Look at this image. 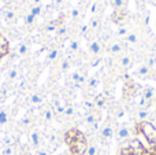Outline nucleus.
<instances>
[{
    "instance_id": "obj_44",
    "label": "nucleus",
    "mask_w": 156,
    "mask_h": 155,
    "mask_svg": "<svg viewBox=\"0 0 156 155\" xmlns=\"http://www.w3.org/2000/svg\"><path fill=\"white\" fill-rule=\"evenodd\" d=\"M25 155H30V154H25Z\"/></svg>"
},
{
    "instance_id": "obj_2",
    "label": "nucleus",
    "mask_w": 156,
    "mask_h": 155,
    "mask_svg": "<svg viewBox=\"0 0 156 155\" xmlns=\"http://www.w3.org/2000/svg\"><path fill=\"white\" fill-rule=\"evenodd\" d=\"M67 146L73 155H85L86 150H88V140H86L85 135L82 132H78L77 137Z\"/></svg>"
},
{
    "instance_id": "obj_24",
    "label": "nucleus",
    "mask_w": 156,
    "mask_h": 155,
    "mask_svg": "<svg viewBox=\"0 0 156 155\" xmlns=\"http://www.w3.org/2000/svg\"><path fill=\"white\" fill-rule=\"evenodd\" d=\"M149 70H151V69H149L147 65H144V66H141V67L138 69L137 73L140 74V76H148V74H149Z\"/></svg>"
},
{
    "instance_id": "obj_38",
    "label": "nucleus",
    "mask_w": 156,
    "mask_h": 155,
    "mask_svg": "<svg viewBox=\"0 0 156 155\" xmlns=\"http://www.w3.org/2000/svg\"><path fill=\"white\" fill-rule=\"evenodd\" d=\"M97 85V80L96 78H92L90 81H89V88H94Z\"/></svg>"
},
{
    "instance_id": "obj_1",
    "label": "nucleus",
    "mask_w": 156,
    "mask_h": 155,
    "mask_svg": "<svg viewBox=\"0 0 156 155\" xmlns=\"http://www.w3.org/2000/svg\"><path fill=\"white\" fill-rule=\"evenodd\" d=\"M134 133L144 136V139L147 140V146H148V153L156 154V128L154 124H151L149 121L138 122L134 126Z\"/></svg>"
},
{
    "instance_id": "obj_29",
    "label": "nucleus",
    "mask_w": 156,
    "mask_h": 155,
    "mask_svg": "<svg viewBox=\"0 0 156 155\" xmlns=\"http://www.w3.org/2000/svg\"><path fill=\"white\" fill-rule=\"evenodd\" d=\"M118 34L119 36H122V37H126L127 34H129V29H127V26H121L119 27V30H118Z\"/></svg>"
},
{
    "instance_id": "obj_35",
    "label": "nucleus",
    "mask_w": 156,
    "mask_h": 155,
    "mask_svg": "<svg viewBox=\"0 0 156 155\" xmlns=\"http://www.w3.org/2000/svg\"><path fill=\"white\" fill-rule=\"evenodd\" d=\"M70 49H71V51H77V49H78V41H77V40H73V41H71Z\"/></svg>"
},
{
    "instance_id": "obj_5",
    "label": "nucleus",
    "mask_w": 156,
    "mask_h": 155,
    "mask_svg": "<svg viewBox=\"0 0 156 155\" xmlns=\"http://www.w3.org/2000/svg\"><path fill=\"white\" fill-rule=\"evenodd\" d=\"M123 44L122 43H119V41H115V43H111L110 45H108V52H110V54H119V52H122L123 51Z\"/></svg>"
},
{
    "instance_id": "obj_26",
    "label": "nucleus",
    "mask_w": 156,
    "mask_h": 155,
    "mask_svg": "<svg viewBox=\"0 0 156 155\" xmlns=\"http://www.w3.org/2000/svg\"><path fill=\"white\" fill-rule=\"evenodd\" d=\"M97 154V147L94 144H90L88 146V150H86L85 155H96Z\"/></svg>"
},
{
    "instance_id": "obj_43",
    "label": "nucleus",
    "mask_w": 156,
    "mask_h": 155,
    "mask_svg": "<svg viewBox=\"0 0 156 155\" xmlns=\"http://www.w3.org/2000/svg\"><path fill=\"white\" fill-rule=\"evenodd\" d=\"M148 155H156V154H151V153H148Z\"/></svg>"
},
{
    "instance_id": "obj_45",
    "label": "nucleus",
    "mask_w": 156,
    "mask_h": 155,
    "mask_svg": "<svg viewBox=\"0 0 156 155\" xmlns=\"http://www.w3.org/2000/svg\"><path fill=\"white\" fill-rule=\"evenodd\" d=\"M147 155H148V154H147Z\"/></svg>"
},
{
    "instance_id": "obj_25",
    "label": "nucleus",
    "mask_w": 156,
    "mask_h": 155,
    "mask_svg": "<svg viewBox=\"0 0 156 155\" xmlns=\"http://www.w3.org/2000/svg\"><path fill=\"white\" fill-rule=\"evenodd\" d=\"M30 14H32V15H34L36 18H37V16L41 14V5H33L32 10H30Z\"/></svg>"
},
{
    "instance_id": "obj_40",
    "label": "nucleus",
    "mask_w": 156,
    "mask_h": 155,
    "mask_svg": "<svg viewBox=\"0 0 156 155\" xmlns=\"http://www.w3.org/2000/svg\"><path fill=\"white\" fill-rule=\"evenodd\" d=\"M38 155H48L45 153V151H40V153H38Z\"/></svg>"
},
{
    "instance_id": "obj_33",
    "label": "nucleus",
    "mask_w": 156,
    "mask_h": 155,
    "mask_svg": "<svg viewBox=\"0 0 156 155\" xmlns=\"http://www.w3.org/2000/svg\"><path fill=\"white\" fill-rule=\"evenodd\" d=\"M14 153V148H12V146H7V147L3 150V153H2V155H11Z\"/></svg>"
},
{
    "instance_id": "obj_13",
    "label": "nucleus",
    "mask_w": 156,
    "mask_h": 155,
    "mask_svg": "<svg viewBox=\"0 0 156 155\" xmlns=\"http://www.w3.org/2000/svg\"><path fill=\"white\" fill-rule=\"evenodd\" d=\"M30 142H32L33 147H38V146H40V135H38V132H32V135H30Z\"/></svg>"
},
{
    "instance_id": "obj_6",
    "label": "nucleus",
    "mask_w": 156,
    "mask_h": 155,
    "mask_svg": "<svg viewBox=\"0 0 156 155\" xmlns=\"http://www.w3.org/2000/svg\"><path fill=\"white\" fill-rule=\"evenodd\" d=\"M78 132H80V131H78L77 128H71V129H69V131L66 132V133H65V143H66V144H70V143L76 139Z\"/></svg>"
},
{
    "instance_id": "obj_22",
    "label": "nucleus",
    "mask_w": 156,
    "mask_h": 155,
    "mask_svg": "<svg viewBox=\"0 0 156 155\" xmlns=\"http://www.w3.org/2000/svg\"><path fill=\"white\" fill-rule=\"evenodd\" d=\"M70 15H71V18H73V19L80 18V15H81V10H80V7H73V8H71Z\"/></svg>"
},
{
    "instance_id": "obj_36",
    "label": "nucleus",
    "mask_w": 156,
    "mask_h": 155,
    "mask_svg": "<svg viewBox=\"0 0 156 155\" xmlns=\"http://www.w3.org/2000/svg\"><path fill=\"white\" fill-rule=\"evenodd\" d=\"M21 124H22L23 126H29L30 124H32V120H30L29 117H26V118H23V120L21 121Z\"/></svg>"
},
{
    "instance_id": "obj_27",
    "label": "nucleus",
    "mask_w": 156,
    "mask_h": 155,
    "mask_svg": "<svg viewBox=\"0 0 156 155\" xmlns=\"http://www.w3.org/2000/svg\"><path fill=\"white\" fill-rule=\"evenodd\" d=\"M52 117H54V111H52L51 109L44 110V120H45V121H51Z\"/></svg>"
},
{
    "instance_id": "obj_34",
    "label": "nucleus",
    "mask_w": 156,
    "mask_h": 155,
    "mask_svg": "<svg viewBox=\"0 0 156 155\" xmlns=\"http://www.w3.org/2000/svg\"><path fill=\"white\" fill-rule=\"evenodd\" d=\"M52 5L55 8H60L63 5V0H52Z\"/></svg>"
},
{
    "instance_id": "obj_8",
    "label": "nucleus",
    "mask_w": 156,
    "mask_h": 155,
    "mask_svg": "<svg viewBox=\"0 0 156 155\" xmlns=\"http://www.w3.org/2000/svg\"><path fill=\"white\" fill-rule=\"evenodd\" d=\"M100 135H101L103 139H111V137L114 136V128H112V126H110V125L104 126Z\"/></svg>"
},
{
    "instance_id": "obj_18",
    "label": "nucleus",
    "mask_w": 156,
    "mask_h": 155,
    "mask_svg": "<svg viewBox=\"0 0 156 155\" xmlns=\"http://www.w3.org/2000/svg\"><path fill=\"white\" fill-rule=\"evenodd\" d=\"M8 121V114L5 110H0V125H4Z\"/></svg>"
},
{
    "instance_id": "obj_15",
    "label": "nucleus",
    "mask_w": 156,
    "mask_h": 155,
    "mask_svg": "<svg viewBox=\"0 0 156 155\" xmlns=\"http://www.w3.org/2000/svg\"><path fill=\"white\" fill-rule=\"evenodd\" d=\"M148 115H149L148 110H147V109H143V110H140V111H138L137 117H138V120H140V122H143V121H147Z\"/></svg>"
},
{
    "instance_id": "obj_14",
    "label": "nucleus",
    "mask_w": 156,
    "mask_h": 155,
    "mask_svg": "<svg viewBox=\"0 0 156 155\" xmlns=\"http://www.w3.org/2000/svg\"><path fill=\"white\" fill-rule=\"evenodd\" d=\"M125 40L127 41V43H132V44H136V43H138V34L136 32H133V33H129V34L125 37Z\"/></svg>"
},
{
    "instance_id": "obj_12",
    "label": "nucleus",
    "mask_w": 156,
    "mask_h": 155,
    "mask_svg": "<svg viewBox=\"0 0 156 155\" xmlns=\"http://www.w3.org/2000/svg\"><path fill=\"white\" fill-rule=\"evenodd\" d=\"M105 100H107V95H104V93H101V95H97L96 96V100H94V106L97 107H103L105 103Z\"/></svg>"
},
{
    "instance_id": "obj_32",
    "label": "nucleus",
    "mask_w": 156,
    "mask_h": 155,
    "mask_svg": "<svg viewBox=\"0 0 156 155\" xmlns=\"http://www.w3.org/2000/svg\"><path fill=\"white\" fill-rule=\"evenodd\" d=\"M63 114L67 115V117H70V115H73V114H74V109H73L71 106L65 107V111H63Z\"/></svg>"
},
{
    "instance_id": "obj_41",
    "label": "nucleus",
    "mask_w": 156,
    "mask_h": 155,
    "mask_svg": "<svg viewBox=\"0 0 156 155\" xmlns=\"http://www.w3.org/2000/svg\"><path fill=\"white\" fill-rule=\"evenodd\" d=\"M65 155H73V154H71V153H70V151H69V153H66Z\"/></svg>"
},
{
    "instance_id": "obj_9",
    "label": "nucleus",
    "mask_w": 156,
    "mask_h": 155,
    "mask_svg": "<svg viewBox=\"0 0 156 155\" xmlns=\"http://www.w3.org/2000/svg\"><path fill=\"white\" fill-rule=\"evenodd\" d=\"M126 3L127 0H112L111 4L115 10H126Z\"/></svg>"
},
{
    "instance_id": "obj_39",
    "label": "nucleus",
    "mask_w": 156,
    "mask_h": 155,
    "mask_svg": "<svg viewBox=\"0 0 156 155\" xmlns=\"http://www.w3.org/2000/svg\"><path fill=\"white\" fill-rule=\"evenodd\" d=\"M85 106L88 107V109H93V107H94V104L92 103V102H85Z\"/></svg>"
},
{
    "instance_id": "obj_3",
    "label": "nucleus",
    "mask_w": 156,
    "mask_h": 155,
    "mask_svg": "<svg viewBox=\"0 0 156 155\" xmlns=\"http://www.w3.org/2000/svg\"><path fill=\"white\" fill-rule=\"evenodd\" d=\"M130 143V150H132V155H147L148 151L145 150V147L143 146V143L138 139L129 140Z\"/></svg>"
},
{
    "instance_id": "obj_37",
    "label": "nucleus",
    "mask_w": 156,
    "mask_h": 155,
    "mask_svg": "<svg viewBox=\"0 0 156 155\" xmlns=\"http://www.w3.org/2000/svg\"><path fill=\"white\" fill-rule=\"evenodd\" d=\"M156 65V60H155V58H149V60H148V65H147V66H148V67L149 69H151V67H154V66Z\"/></svg>"
},
{
    "instance_id": "obj_4",
    "label": "nucleus",
    "mask_w": 156,
    "mask_h": 155,
    "mask_svg": "<svg viewBox=\"0 0 156 155\" xmlns=\"http://www.w3.org/2000/svg\"><path fill=\"white\" fill-rule=\"evenodd\" d=\"M101 48H103V44L99 40H93L89 44V52L93 55H99L101 52Z\"/></svg>"
},
{
    "instance_id": "obj_11",
    "label": "nucleus",
    "mask_w": 156,
    "mask_h": 155,
    "mask_svg": "<svg viewBox=\"0 0 156 155\" xmlns=\"http://www.w3.org/2000/svg\"><path fill=\"white\" fill-rule=\"evenodd\" d=\"M129 136H130L129 128H126V126H122V128H119V131H118V137H119V139L126 140V139H129Z\"/></svg>"
},
{
    "instance_id": "obj_19",
    "label": "nucleus",
    "mask_w": 156,
    "mask_h": 155,
    "mask_svg": "<svg viewBox=\"0 0 156 155\" xmlns=\"http://www.w3.org/2000/svg\"><path fill=\"white\" fill-rule=\"evenodd\" d=\"M30 102H32L33 104H40L41 102H43V98H41L38 93H33V95L30 96Z\"/></svg>"
},
{
    "instance_id": "obj_7",
    "label": "nucleus",
    "mask_w": 156,
    "mask_h": 155,
    "mask_svg": "<svg viewBox=\"0 0 156 155\" xmlns=\"http://www.w3.org/2000/svg\"><path fill=\"white\" fill-rule=\"evenodd\" d=\"M100 26H101V19L97 18V16L92 18V19H90V23L88 25L89 30H92V32H94V33H99Z\"/></svg>"
},
{
    "instance_id": "obj_21",
    "label": "nucleus",
    "mask_w": 156,
    "mask_h": 155,
    "mask_svg": "<svg viewBox=\"0 0 156 155\" xmlns=\"http://www.w3.org/2000/svg\"><path fill=\"white\" fill-rule=\"evenodd\" d=\"M34 19H36V16L34 15H32V14H27V15H25V23L27 25V26H32L33 25V22H34Z\"/></svg>"
},
{
    "instance_id": "obj_20",
    "label": "nucleus",
    "mask_w": 156,
    "mask_h": 155,
    "mask_svg": "<svg viewBox=\"0 0 156 155\" xmlns=\"http://www.w3.org/2000/svg\"><path fill=\"white\" fill-rule=\"evenodd\" d=\"M86 122H88L89 125H94V124L97 122V118H96V115H94L93 113H89V114L86 115Z\"/></svg>"
},
{
    "instance_id": "obj_23",
    "label": "nucleus",
    "mask_w": 156,
    "mask_h": 155,
    "mask_svg": "<svg viewBox=\"0 0 156 155\" xmlns=\"http://www.w3.org/2000/svg\"><path fill=\"white\" fill-rule=\"evenodd\" d=\"M58 55H59V49H58V48H52L51 52H49V55H48V60H55L58 58Z\"/></svg>"
},
{
    "instance_id": "obj_16",
    "label": "nucleus",
    "mask_w": 156,
    "mask_h": 155,
    "mask_svg": "<svg viewBox=\"0 0 156 155\" xmlns=\"http://www.w3.org/2000/svg\"><path fill=\"white\" fill-rule=\"evenodd\" d=\"M4 18L7 19L8 22H12L14 19H15V11L14 10H7L4 13Z\"/></svg>"
},
{
    "instance_id": "obj_30",
    "label": "nucleus",
    "mask_w": 156,
    "mask_h": 155,
    "mask_svg": "<svg viewBox=\"0 0 156 155\" xmlns=\"http://www.w3.org/2000/svg\"><path fill=\"white\" fill-rule=\"evenodd\" d=\"M69 67H70V60H69V59H63L62 65H60V69H62V71H66Z\"/></svg>"
},
{
    "instance_id": "obj_31",
    "label": "nucleus",
    "mask_w": 156,
    "mask_h": 155,
    "mask_svg": "<svg viewBox=\"0 0 156 155\" xmlns=\"http://www.w3.org/2000/svg\"><path fill=\"white\" fill-rule=\"evenodd\" d=\"M16 77H18V70H16V69H11L10 73H8V78H10V80H15Z\"/></svg>"
},
{
    "instance_id": "obj_17",
    "label": "nucleus",
    "mask_w": 156,
    "mask_h": 155,
    "mask_svg": "<svg viewBox=\"0 0 156 155\" xmlns=\"http://www.w3.org/2000/svg\"><path fill=\"white\" fill-rule=\"evenodd\" d=\"M130 62H132V59H130V56H127V55H125V56L121 58V60H119V65L122 66V67H127V66L130 65Z\"/></svg>"
},
{
    "instance_id": "obj_42",
    "label": "nucleus",
    "mask_w": 156,
    "mask_h": 155,
    "mask_svg": "<svg viewBox=\"0 0 156 155\" xmlns=\"http://www.w3.org/2000/svg\"><path fill=\"white\" fill-rule=\"evenodd\" d=\"M67 2H70V0H63V3H67Z\"/></svg>"
},
{
    "instance_id": "obj_28",
    "label": "nucleus",
    "mask_w": 156,
    "mask_h": 155,
    "mask_svg": "<svg viewBox=\"0 0 156 155\" xmlns=\"http://www.w3.org/2000/svg\"><path fill=\"white\" fill-rule=\"evenodd\" d=\"M27 51H29V48H27L26 44H21V45H19V48H18V54L21 55V56L26 55V54H27Z\"/></svg>"
},
{
    "instance_id": "obj_10",
    "label": "nucleus",
    "mask_w": 156,
    "mask_h": 155,
    "mask_svg": "<svg viewBox=\"0 0 156 155\" xmlns=\"http://www.w3.org/2000/svg\"><path fill=\"white\" fill-rule=\"evenodd\" d=\"M154 96H155V92H154V89H152V88H145V89H144L143 99L145 102H151L152 99H154Z\"/></svg>"
}]
</instances>
